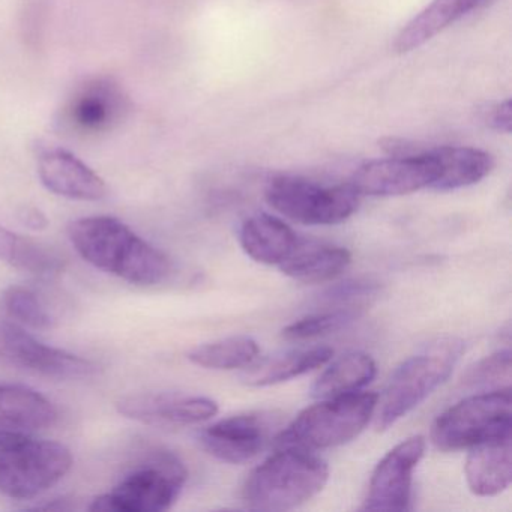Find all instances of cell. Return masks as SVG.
Here are the masks:
<instances>
[{"mask_svg":"<svg viewBox=\"0 0 512 512\" xmlns=\"http://www.w3.org/2000/svg\"><path fill=\"white\" fill-rule=\"evenodd\" d=\"M77 253L94 268L137 286L163 283L172 271L169 257L115 217L73 221L68 229Z\"/></svg>","mask_w":512,"mask_h":512,"instance_id":"1","label":"cell"},{"mask_svg":"<svg viewBox=\"0 0 512 512\" xmlns=\"http://www.w3.org/2000/svg\"><path fill=\"white\" fill-rule=\"evenodd\" d=\"M328 479V464L313 451L280 448L248 475L242 499L256 511H287L317 496Z\"/></svg>","mask_w":512,"mask_h":512,"instance_id":"2","label":"cell"},{"mask_svg":"<svg viewBox=\"0 0 512 512\" xmlns=\"http://www.w3.org/2000/svg\"><path fill=\"white\" fill-rule=\"evenodd\" d=\"M463 352V341L446 338L406 359L377 397L373 415L377 430H388L433 394L451 376Z\"/></svg>","mask_w":512,"mask_h":512,"instance_id":"3","label":"cell"},{"mask_svg":"<svg viewBox=\"0 0 512 512\" xmlns=\"http://www.w3.org/2000/svg\"><path fill=\"white\" fill-rule=\"evenodd\" d=\"M377 397L374 392H355L325 398L302 410L275 437L278 448L307 451L335 448L355 439L373 418Z\"/></svg>","mask_w":512,"mask_h":512,"instance_id":"4","label":"cell"},{"mask_svg":"<svg viewBox=\"0 0 512 512\" xmlns=\"http://www.w3.org/2000/svg\"><path fill=\"white\" fill-rule=\"evenodd\" d=\"M188 472L181 460L169 451H158L131 470L109 493L97 497L91 511L163 512L178 500Z\"/></svg>","mask_w":512,"mask_h":512,"instance_id":"5","label":"cell"},{"mask_svg":"<svg viewBox=\"0 0 512 512\" xmlns=\"http://www.w3.org/2000/svg\"><path fill=\"white\" fill-rule=\"evenodd\" d=\"M511 434V388L478 392L442 413L431 427L440 451L469 449L476 443Z\"/></svg>","mask_w":512,"mask_h":512,"instance_id":"6","label":"cell"},{"mask_svg":"<svg viewBox=\"0 0 512 512\" xmlns=\"http://www.w3.org/2000/svg\"><path fill=\"white\" fill-rule=\"evenodd\" d=\"M265 197L275 211L307 226H334L358 211L361 196L347 184L325 187L299 176H277L266 185Z\"/></svg>","mask_w":512,"mask_h":512,"instance_id":"7","label":"cell"},{"mask_svg":"<svg viewBox=\"0 0 512 512\" xmlns=\"http://www.w3.org/2000/svg\"><path fill=\"white\" fill-rule=\"evenodd\" d=\"M391 157L370 161L353 173L349 184L359 196L395 197L431 188L440 175L436 149L418 151L406 142L389 140Z\"/></svg>","mask_w":512,"mask_h":512,"instance_id":"8","label":"cell"},{"mask_svg":"<svg viewBox=\"0 0 512 512\" xmlns=\"http://www.w3.org/2000/svg\"><path fill=\"white\" fill-rule=\"evenodd\" d=\"M73 466L67 446L29 437L0 454V494L11 499H34L58 484Z\"/></svg>","mask_w":512,"mask_h":512,"instance_id":"9","label":"cell"},{"mask_svg":"<svg viewBox=\"0 0 512 512\" xmlns=\"http://www.w3.org/2000/svg\"><path fill=\"white\" fill-rule=\"evenodd\" d=\"M0 359L43 376L79 379L97 371L89 359L49 346L29 334L19 323L0 319Z\"/></svg>","mask_w":512,"mask_h":512,"instance_id":"10","label":"cell"},{"mask_svg":"<svg viewBox=\"0 0 512 512\" xmlns=\"http://www.w3.org/2000/svg\"><path fill=\"white\" fill-rule=\"evenodd\" d=\"M130 110V100L109 77L88 80L76 89L61 110L59 124L68 133L97 136L112 131Z\"/></svg>","mask_w":512,"mask_h":512,"instance_id":"11","label":"cell"},{"mask_svg":"<svg viewBox=\"0 0 512 512\" xmlns=\"http://www.w3.org/2000/svg\"><path fill=\"white\" fill-rule=\"evenodd\" d=\"M425 454V439L413 436L391 449L371 475L365 511H407L412 500L413 472Z\"/></svg>","mask_w":512,"mask_h":512,"instance_id":"12","label":"cell"},{"mask_svg":"<svg viewBox=\"0 0 512 512\" xmlns=\"http://www.w3.org/2000/svg\"><path fill=\"white\" fill-rule=\"evenodd\" d=\"M275 427L277 421L272 413H242L203 428L199 442L212 457L224 463L241 464L265 449Z\"/></svg>","mask_w":512,"mask_h":512,"instance_id":"13","label":"cell"},{"mask_svg":"<svg viewBox=\"0 0 512 512\" xmlns=\"http://www.w3.org/2000/svg\"><path fill=\"white\" fill-rule=\"evenodd\" d=\"M116 409L125 418L155 427L202 424L218 413V404L202 395L182 392H148L122 397Z\"/></svg>","mask_w":512,"mask_h":512,"instance_id":"14","label":"cell"},{"mask_svg":"<svg viewBox=\"0 0 512 512\" xmlns=\"http://www.w3.org/2000/svg\"><path fill=\"white\" fill-rule=\"evenodd\" d=\"M38 175L47 190L73 200L104 199L107 185L98 173L71 152L46 146L38 152Z\"/></svg>","mask_w":512,"mask_h":512,"instance_id":"15","label":"cell"},{"mask_svg":"<svg viewBox=\"0 0 512 512\" xmlns=\"http://www.w3.org/2000/svg\"><path fill=\"white\" fill-rule=\"evenodd\" d=\"M466 473L467 485L475 496L493 497L511 485V434L484 440L469 448Z\"/></svg>","mask_w":512,"mask_h":512,"instance_id":"16","label":"cell"},{"mask_svg":"<svg viewBox=\"0 0 512 512\" xmlns=\"http://www.w3.org/2000/svg\"><path fill=\"white\" fill-rule=\"evenodd\" d=\"M494 0H433L416 14L394 41V50L400 55L413 52L442 34L463 17L493 4Z\"/></svg>","mask_w":512,"mask_h":512,"instance_id":"17","label":"cell"},{"mask_svg":"<svg viewBox=\"0 0 512 512\" xmlns=\"http://www.w3.org/2000/svg\"><path fill=\"white\" fill-rule=\"evenodd\" d=\"M352 254L340 245L298 239L280 269L287 277L305 284H322L343 274Z\"/></svg>","mask_w":512,"mask_h":512,"instance_id":"18","label":"cell"},{"mask_svg":"<svg viewBox=\"0 0 512 512\" xmlns=\"http://www.w3.org/2000/svg\"><path fill=\"white\" fill-rule=\"evenodd\" d=\"M334 350L317 346L310 349L292 350L281 355L268 356L245 367L241 382L247 386H271L302 376L331 361Z\"/></svg>","mask_w":512,"mask_h":512,"instance_id":"19","label":"cell"},{"mask_svg":"<svg viewBox=\"0 0 512 512\" xmlns=\"http://www.w3.org/2000/svg\"><path fill=\"white\" fill-rule=\"evenodd\" d=\"M242 250L263 265H281L295 247L298 236L280 218L257 214L248 218L239 233Z\"/></svg>","mask_w":512,"mask_h":512,"instance_id":"20","label":"cell"},{"mask_svg":"<svg viewBox=\"0 0 512 512\" xmlns=\"http://www.w3.org/2000/svg\"><path fill=\"white\" fill-rule=\"evenodd\" d=\"M58 416L55 404L31 386L0 383V425L35 430L52 427Z\"/></svg>","mask_w":512,"mask_h":512,"instance_id":"21","label":"cell"},{"mask_svg":"<svg viewBox=\"0 0 512 512\" xmlns=\"http://www.w3.org/2000/svg\"><path fill=\"white\" fill-rule=\"evenodd\" d=\"M440 175L433 190L452 191L478 184L490 175L494 160L490 154L475 148L440 146L436 148Z\"/></svg>","mask_w":512,"mask_h":512,"instance_id":"22","label":"cell"},{"mask_svg":"<svg viewBox=\"0 0 512 512\" xmlns=\"http://www.w3.org/2000/svg\"><path fill=\"white\" fill-rule=\"evenodd\" d=\"M376 362L367 353L350 352L335 359L314 382L311 395L314 398H335L355 394L367 386L376 376Z\"/></svg>","mask_w":512,"mask_h":512,"instance_id":"23","label":"cell"},{"mask_svg":"<svg viewBox=\"0 0 512 512\" xmlns=\"http://www.w3.org/2000/svg\"><path fill=\"white\" fill-rule=\"evenodd\" d=\"M0 262L37 277H52L64 268V262L52 248L4 226H0Z\"/></svg>","mask_w":512,"mask_h":512,"instance_id":"24","label":"cell"},{"mask_svg":"<svg viewBox=\"0 0 512 512\" xmlns=\"http://www.w3.org/2000/svg\"><path fill=\"white\" fill-rule=\"evenodd\" d=\"M259 355V344L253 338H223L214 343L202 344L188 353V359L208 370H236L245 368Z\"/></svg>","mask_w":512,"mask_h":512,"instance_id":"25","label":"cell"},{"mask_svg":"<svg viewBox=\"0 0 512 512\" xmlns=\"http://www.w3.org/2000/svg\"><path fill=\"white\" fill-rule=\"evenodd\" d=\"M2 307L11 320L34 329L55 328V314L31 287L11 286L2 293Z\"/></svg>","mask_w":512,"mask_h":512,"instance_id":"26","label":"cell"},{"mask_svg":"<svg viewBox=\"0 0 512 512\" xmlns=\"http://www.w3.org/2000/svg\"><path fill=\"white\" fill-rule=\"evenodd\" d=\"M359 316L361 313H356V311L326 308V310L308 314L284 328L283 338H286L287 341L313 340V338L346 328Z\"/></svg>","mask_w":512,"mask_h":512,"instance_id":"27","label":"cell"},{"mask_svg":"<svg viewBox=\"0 0 512 512\" xmlns=\"http://www.w3.org/2000/svg\"><path fill=\"white\" fill-rule=\"evenodd\" d=\"M380 286L370 278H356L331 287L323 295V304L331 310H350L361 313L377 298Z\"/></svg>","mask_w":512,"mask_h":512,"instance_id":"28","label":"cell"},{"mask_svg":"<svg viewBox=\"0 0 512 512\" xmlns=\"http://www.w3.org/2000/svg\"><path fill=\"white\" fill-rule=\"evenodd\" d=\"M511 367V352L502 350V352L487 356V358L479 361L475 367L470 368L464 382L470 388L476 389L509 388Z\"/></svg>","mask_w":512,"mask_h":512,"instance_id":"29","label":"cell"},{"mask_svg":"<svg viewBox=\"0 0 512 512\" xmlns=\"http://www.w3.org/2000/svg\"><path fill=\"white\" fill-rule=\"evenodd\" d=\"M482 121L491 130L500 131V133H511L512 113L511 101L505 100L502 103L491 104L487 109L482 110Z\"/></svg>","mask_w":512,"mask_h":512,"instance_id":"30","label":"cell"},{"mask_svg":"<svg viewBox=\"0 0 512 512\" xmlns=\"http://www.w3.org/2000/svg\"><path fill=\"white\" fill-rule=\"evenodd\" d=\"M29 437L31 436L26 433V430L0 425V454H4V452L10 451V449L16 448V446L25 442Z\"/></svg>","mask_w":512,"mask_h":512,"instance_id":"31","label":"cell"},{"mask_svg":"<svg viewBox=\"0 0 512 512\" xmlns=\"http://www.w3.org/2000/svg\"><path fill=\"white\" fill-rule=\"evenodd\" d=\"M20 218L26 226L34 230H43L49 226L46 215L37 208H26L25 211L20 212Z\"/></svg>","mask_w":512,"mask_h":512,"instance_id":"32","label":"cell"}]
</instances>
